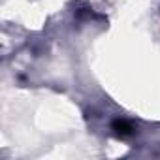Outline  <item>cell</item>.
Wrapping results in <instances>:
<instances>
[{
  "label": "cell",
  "instance_id": "1",
  "mask_svg": "<svg viewBox=\"0 0 160 160\" xmlns=\"http://www.w3.org/2000/svg\"><path fill=\"white\" fill-rule=\"evenodd\" d=\"M111 128H113V132H115L117 136H121V138H126V136H132V134H134V124H132L130 121H126V119H115V121L111 122Z\"/></svg>",
  "mask_w": 160,
  "mask_h": 160
}]
</instances>
